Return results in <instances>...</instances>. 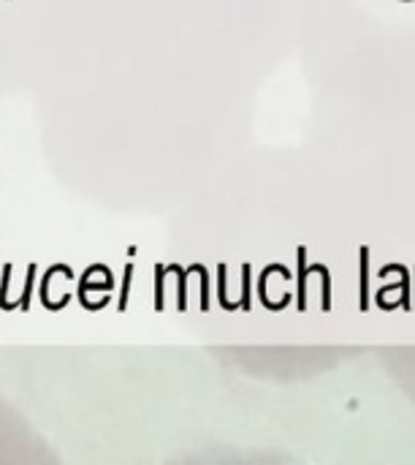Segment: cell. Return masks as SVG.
Instances as JSON below:
<instances>
[{
	"mask_svg": "<svg viewBox=\"0 0 415 465\" xmlns=\"http://www.w3.org/2000/svg\"><path fill=\"white\" fill-rule=\"evenodd\" d=\"M272 272H279L285 281H291V269L282 267V264H269V267L263 269V275H260V283H258V294H260V302H263V307H269V310H282L285 305L291 302V294H285L279 302H269V294H266V281H269V275Z\"/></svg>",
	"mask_w": 415,
	"mask_h": 465,
	"instance_id": "6da1fadb",
	"label": "cell"
},
{
	"mask_svg": "<svg viewBox=\"0 0 415 465\" xmlns=\"http://www.w3.org/2000/svg\"><path fill=\"white\" fill-rule=\"evenodd\" d=\"M391 272H399V307H404V310H413V300H410V272L404 264H385V267L378 269V275L385 278V275H391Z\"/></svg>",
	"mask_w": 415,
	"mask_h": 465,
	"instance_id": "7a4b0ae2",
	"label": "cell"
},
{
	"mask_svg": "<svg viewBox=\"0 0 415 465\" xmlns=\"http://www.w3.org/2000/svg\"><path fill=\"white\" fill-rule=\"evenodd\" d=\"M296 259H299V310H307V275H310V264H307V248H299L296 251Z\"/></svg>",
	"mask_w": 415,
	"mask_h": 465,
	"instance_id": "3957f363",
	"label": "cell"
},
{
	"mask_svg": "<svg viewBox=\"0 0 415 465\" xmlns=\"http://www.w3.org/2000/svg\"><path fill=\"white\" fill-rule=\"evenodd\" d=\"M359 259H361V310L369 307V248L363 245L359 251Z\"/></svg>",
	"mask_w": 415,
	"mask_h": 465,
	"instance_id": "277c9868",
	"label": "cell"
},
{
	"mask_svg": "<svg viewBox=\"0 0 415 465\" xmlns=\"http://www.w3.org/2000/svg\"><path fill=\"white\" fill-rule=\"evenodd\" d=\"M310 272H318L323 281V310H331V272L326 264H310Z\"/></svg>",
	"mask_w": 415,
	"mask_h": 465,
	"instance_id": "5b68a950",
	"label": "cell"
},
{
	"mask_svg": "<svg viewBox=\"0 0 415 465\" xmlns=\"http://www.w3.org/2000/svg\"><path fill=\"white\" fill-rule=\"evenodd\" d=\"M250 278H253V267L244 264L242 267V302H239V307H242L244 313L250 310Z\"/></svg>",
	"mask_w": 415,
	"mask_h": 465,
	"instance_id": "8992f818",
	"label": "cell"
},
{
	"mask_svg": "<svg viewBox=\"0 0 415 465\" xmlns=\"http://www.w3.org/2000/svg\"><path fill=\"white\" fill-rule=\"evenodd\" d=\"M179 272V310H185L188 307V269L182 272L179 267H172Z\"/></svg>",
	"mask_w": 415,
	"mask_h": 465,
	"instance_id": "52a82bcc",
	"label": "cell"
},
{
	"mask_svg": "<svg viewBox=\"0 0 415 465\" xmlns=\"http://www.w3.org/2000/svg\"><path fill=\"white\" fill-rule=\"evenodd\" d=\"M33 281H35V267L30 264V272H28V283H25V294H22V307L28 310V302H30V291H33Z\"/></svg>",
	"mask_w": 415,
	"mask_h": 465,
	"instance_id": "ba28073f",
	"label": "cell"
},
{
	"mask_svg": "<svg viewBox=\"0 0 415 465\" xmlns=\"http://www.w3.org/2000/svg\"><path fill=\"white\" fill-rule=\"evenodd\" d=\"M131 269L133 267H128L125 269V283H122V297H120V310L125 307V297H128V286H131Z\"/></svg>",
	"mask_w": 415,
	"mask_h": 465,
	"instance_id": "9c48e42d",
	"label": "cell"
},
{
	"mask_svg": "<svg viewBox=\"0 0 415 465\" xmlns=\"http://www.w3.org/2000/svg\"><path fill=\"white\" fill-rule=\"evenodd\" d=\"M413 294H415V291H413ZM413 310H415V300H413Z\"/></svg>",
	"mask_w": 415,
	"mask_h": 465,
	"instance_id": "30bf717a",
	"label": "cell"
},
{
	"mask_svg": "<svg viewBox=\"0 0 415 465\" xmlns=\"http://www.w3.org/2000/svg\"><path fill=\"white\" fill-rule=\"evenodd\" d=\"M404 3H413V0H404Z\"/></svg>",
	"mask_w": 415,
	"mask_h": 465,
	"instance_id": "8fae6325",
	"label": "cell"
}]
</instances>
